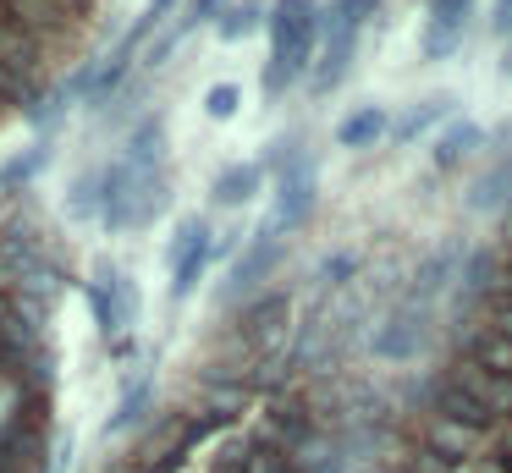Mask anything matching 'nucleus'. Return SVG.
Here are the masks:
<instances>
[{
	"mask_svg": "<svg viewBox=\"0 0 512 473\" xmlns=\"http://www.w3.org/2000/svg\"><path fill=\"white\" fill-rule=\"evenodd\" d=\"M490 275H496V253H490V248L468 253V259H463V275H457V297H463V303L485 297V292H490Z\"/></svg>",
	"mask_w": 512,
	"mask_h": 473,
	"instance_id": "obj_28",
	"label": "nucleus"
},
{
	"mask_svg": "<svg viewBox=\"0 0 512 473\" xmlns=\"http://www.w3.org/2000/svg\"><path fill=\"white\" fill-rule=\"evenodd\" d=\"M485 143V127H474V121H452V127L441 132V143H435V171H452V165H463L468 154Z\"/></svg>",
	"mask_w": 512,
	"mask_h": 473,
	"instance_id": "obj_19",
	"label": "nucleus"
},
{
	"mask_svg": "<svg viewBox=\"0 0 512 473\" xmlns=\"http://www.w3.org/2000/svg\"><path fill=\"white\" fill-rule=\"evenodd\" d=\"M210 242H215L210 237V220H204V215H182L177 231H171V242H166V264L177 270V264H188L193 253H204Z\"/></svg>",
	"mask_w": 512,
	"mask_h": 473,
	"instance_id": "obj_23",
	"label": "nucleus"
},
{
	"mask_svg": "<svg viewBox=\"0 0 512 473\" xmlns=\"http://www.w3.org/2000/svg\"><path fill=\"white\" fill-rule=\"evenodd\" d=\"M276 264H281V231H276V226H259L254 237H248V248L237 253L232 275H226L221 303L232 308V303H243V297H254V292H259V281H265V275L276 270Z\"/></svg>",
	"mask_w": 512,
	"mask_h": 473,
	"instance_id": "obj_4",
	"label": "nucleus"
},
{
	"mask_svg": "<svg viewBox=\"0 0 512 473\" xmlns=\"http://www.w3.org/2000/svg\"><path fill=\"white\" fill-rule=\"evenodd\" d=\"M424 336H430V308L402 303V308H391V319H386V325H375L369 347H375V358L402 363V358H413V352L424 347Z\"/></svg>",
	"mask_w": 512,
	"mask_h": 473,
	"instance_id": "obj_5",
	"label": "nucleus"
},
{
	"mask_svg": "<svg viewBox=\"0 0 512 473\" xmlns=\"http://www.w3.org/2000/svg\"><path fill=\"white\" fill-rule=\"evenodd\" d=\"M446 110H452V99H424V105H413L408 116H402L397 127H391V138H397V143H413L424 127H435V121H441Z\"/></svg>",
	"mask_w": 512,
	"mask_h": 473,
	"instance_id": "obj_30",
	"label": "nucleus"
},
{
	"mask_svg": "<svg viewBox=\"0 0 512 473\" xmlns=\"http://www.w3.org/2000/svg\"><path fill=\"white\" fill-rule=\"evenodd\" d=\"M270 61H265V94H287L298 77L314 72V50H320V0H276L270 6Z\"/></svg>",
	"mask_w": 512,
	"mask_h": 473,
	"instance_id": "obj_1",
	"label": "nucleus"
},
{
	"mask_svg": "<svg viewBox=\"0 0 512 473\" xmlns=\"http://www.w3.org/2000/svg\"><path fill=\"white\" fill-rule=\"evenodd\" d=\"M430 11H468V0H430Z\"/></svg>",
	"mask_w": 512,
	"mask_h": 473,
	"instance_id": "obj_40",
	"label": "nucleus"
},
{
	"mask_svg": "<svg viewBox=\"0 0 512 473\" xmlns=\"http://www.w3.org/2000/svg\"><path fill=\"white\" fill-rule=\"evenodd\" d=\"M314 204H320V165H314V154H298L276 171V215H270V226L298 231L314 215Z\"/></svg>",
	"mask_w": 512,
	"mask_h": 473,
	"instance_id": "obj_3",
	"label": "nucleus"
},
{
	"mask_svg": "<svg viewBox=\"0 0 512 473\" xmlns=\"http://www.w3.org/2000/svg\"><path fill=\"white\" fill-rule=\"evenodd\" d=\"M232 6V0H188V6H182V17H177V39H188L193 28H204V22H221V11Z\"/></svg>",
	"mask_w": 512,
	"mask_h": 473,
	"instance_id": "obj_33",
	"label": "nucleus"
},
{
	"mask_svg": "<svg viewBox=\"0 0 512 473\" xmlns=\"http://www.w3.org/2000/svg\"><path fill=\"white\" fill-rule=\"evenodd\" d=\"M6 11H12V22H23L28 33H61L67 28V6L61 0H6Z\"/></svg>",
	"mask_w": 512,
	"mask_h": 473,
	"instance_id": "obj_21",
	"label": "nucleus"
},
{
	"mask_svg": "<svg viewBox=\"0 0 512 473\" xmlns=\"http://www.w3.org/2000/svg\"><path fill=\"white\" fill-rule=\"evenodd\" d=\"M72 99H78V88H72V83H56L50 94H39V99H34V110H28V121H34V132H39L45 143L56 138V127L67 121Z\"/></svg>",
	"mask_w": 512,
	"mask_h": 473,
	"instance_id": "obj_22",
	"label": "nucleus"
},
{
	"mask_svg": "<svg viewBox=\"0 0 512 473\" xmlns=\"http://www.w3.org/2000/svg\"><path fill=\"white\" fill-rule=\"evenodd\" d=\"M452 380L463 385L468 396H479V402H485L496 418H512V380H507V374H490V369H479V363H468V358H463Z\"/></svg>",
	"mask_w": 512,
	"mask_h": 473,
	"instance_id": "obj_9",
	"label": "nucleus"
},
{
	"mask_svg": "<svg viewBox=\"0 0 512 473\" xmlns=\"http://www.w3.org/2000/svg\"><path fill=\"white\" fill-rule=\"evenodd\" d=\"M490 28H496L501 39L512 33V0H496V11H490Z\"/></svg>",
	"mask_w": 512,
	"mask_h": 473,
	"instance_id": "obj_37",
	"label": "nucleus"
},
{
	"mask_svg": "<svg viewBox=\"0 0 512 473\" xmlns=\"http://www.w3.org/2000/svg\"><path fill=\"white\" fill-rule=\"evenodd\" d=\"M237 110H243V88L237 83H210L204 88V116L210 121H232Z\"/></svg>",
	"mask_w": 512,
	"mask_h": 473,
	"instance_id": "obj_32",
	"label": "nucleus"
},
{
	"mask_svg": "<svg viewBox=\"0 0 512 473\" xmlns=\"http://www.w3.org/2000/svg\"><path fill=\"white\" fill-rule=\"evenodd\" d=\"M89 308H94V325H100V336L116 341V308H111V286H105V275H94V281H89Z\"/></svg>",
	"mask_w": 512,
	"mask_h": 473,
	"instance_id": "obj_34",
	"label": "nucleus"
},
{
	"mask_svg": "<svg viewBox=\"0 0 512 473\" xmlns=\"http://www.w3.org/2000/svg\"><path fill=\"white\" fill-rule=\"evenodd\" d=\"M122 165L138 171V176H155L160 165H166V121L160 116L138 121V127L127 132V143H122Z\"/></svg>",
	"mask_w": 512,
	"mask_h": 473,
	"instance_id": "obj_6",
	"label": "nucleus"
},
{
	"mask_svg": "<svg viewBox=\"0 0 512 473\" xmlns=\"http://www.w3.org/2000/svg\"><path fill=\"white\" fill-rule=\"evenodd\" d=\"M259 182H265V165H226V171L210 182V198L221 209H243L248 198L259 193Z\"/></svg>",
	"mask_w": 512,
	"mask_h": 473,
	"instance_id": "obj_14",
	"label": "nucleus"
},
{
	"mask_svg": "<svg viewBox=\"0 0 512 473\" xmlns=\"http://www.w3.org/2000/svg\"><path fill=\"white\" fill-rule=\"evenodd\" d=\"M512 198V160H496L485 176H479L474 187H468V209H479V215H490V209H501Z\"/></svg>",
	"mask_w": 512,
	"mask_h": 473,
	"instance_id": "obj_24",
	"label": "nucleus"
},
{
	"mask_svg": "<svg viewBox=\"0 0 512 473\" xmlns=\"http://www.w3.org/2000/svg\"><path fill=\"white\" fill-rule=\"evenodd\" d=\"M347 275H358V253H331V259L320 264L325 286H347Z\"/></svg>",
	"mask_w": 512,
	"mask_h": 473,
	"instance_id": "obj_35",
	"label": "nucleus"
},
{
	"mask_svg": "<svg viewBox=\"0 0 512 473\" xmlns=\"http://www.w3.org/2000/svg\"><path fill=\"white\" fill-rule=\"evenodd\" d=\"M435 418H446V424H463V429H474V435H485L490 424H496V413H490L479 396H468L457 380H446V385H435Z\"/></svg>",
	"mask_w": 512,
	"mask_h": 473,
	"instance_id": "obj_7",
	"label": "nucleus"
},
{
	"mask_svg": "<svg viewBox=\"0 0 512 473\" xmlns=\"http://www.w3.org/2000/svg\"><path fill=\"white\" fill-rule=\"evenodd\" d=\"M210 264H215V242L204 253H193L188 264H177V270H171V303H182V297L199 292V281H204V270H210Z\"/></svg>",
	"mask_w": 512,
	"mask_h": 473,
	"instance_id": "obj_31",
	"label": "nucleus"
},
{
	"mask_svg": "<svg viewBox=\"0 0 512 473\" xmlns=\"http://www.w3.org/2000/svg\"><path fill=\"white\" fill-rule=\"evenodd\" d=\"M45 160H50V143H45V138L28 143L23 154H12V160L0 165V193H6V198H12V193H28V182L45 171Z\"/></svg>",
	"mask_w": 512,
	"mask_h": 473,
	"instance_id": "obj_18",
	"label": "nucleus"
},
{
	"mask_svg": "<svg viewBox=\"0 0 512 473\" xmlns=\"http://www.w3.org/2000/svg\"><path fill=\"white\" fill-rule=\"evenodd\" d=\"M171 11H177V0H149V6H144V17H149V22H155V28H160V22L171 17Z\"/></svg>",
	"mask_w": 512,
	"mask_h": 473,
	"instance_id": "obj_38",
	"label": "nucleus"
},
{
	"mask_svg": "<svg viewBox=\"0 0 512 473\" xmlns=\"http://www.w3.org/2000/svg\"><path fill=\"white\" fill-rule=\"evenodd\" d=\"M424 446H430L441 462H452V468H457V462H468V451H474V429L435 418V424H430V435H424Z\"/></svg>",
	"mask_w": 512,
	"mask_h": 473,
	"instance_id": "obj_25",
	"label": "nucleus"
},
{
	"mask_svg": "<svg viewBox=\"0 0 512 473\" xmlns=\"http://www.w3.org/2000/svg\"><path fill=\"white\" fill-rule=\"evenodd\" d=\"M276 319H287V292H265L243 308V336H270Z\"/></svg>",
	"mask_w": 512,
	"mask_h": 473,
	"instance_id": "obj_29",
	"label": "nucleus"
},
{
	"mask_svg": "<svg viewBox=\"0 0 512 473\" xmlns=\"http://www.w3.org/2000/svg\"><path fill=\"white\" fill-rule=\"evenodd\" d=\"M105 182H111V193H105V231H144L149 220L160 215V209L171 204V182H166V171H155V176H138V171H127L122 160L116 165H105Z\"/></svg>",
	"mask_w": 512,
	"mask_h": 473,
	"instance_id": "obj_2",
	"label": "nucleus"
},
{
	"mask_svg": "<svg viewBox=\"0 0 512 473\" xmlns=\"http://www.w3.org/2000/svg\"><path fill=\"white\" fill-rule=\"evenodd\" d=\"M369 17H380V0H331L320 6V39H358Z\"/></svg>",
	"mask_w": 512,
	"mask_h": 473,
	"instance_id": "obj_11",
	"label": "nucleus"
},
{
	"mask_svg": "<svg viewBox=\"0 0 512 473\" xmlns=\"http://www.w3.org/2000/svg\"><path fill=\"white\" fill-rule=\"evenodd\" d=\"M413 473H457V468H452V462H441L430 446H419V457H413Z\"/></svg>",
	"mask_w": 512,
	"mask_h": 473,
	"instance_id": "obj_36",
	"label": "nucleus"
},
{
	"mask_svg": "<svg viewBox=\"0 0 512 473\" xmlns=\"http://www.w3.org/2000/svg\"><path fill=\"white\" fill-rule=\"evenodd\" d=\"M259 435H265L270 446H281V451H292V457H298V451L314 440V418H309V407H303V402H276Z\"/></svg>",
	"mask_w": 512,
	"mask_h": 473,
	"instance_id": "obj_8",
	"label": "nucleus"
},
{
	"mask_svg": "<svg viewBox=\"0 0 512 473\" xmlns=\"http://www.w3.org/2000/svg\"><path fill=\"white\" fill-rule=\"evenodd\" d=\"M105 193H111V182H105V165H94V171H78L67 187V215L72 220H100L105 215Z\"/></svg>",
	"mask_w": 512,
	"mask_h": 473,
	"instance_id": "obj_13",
	"label": "nucleus"
},
{
	"mask_svg": "<svg viewBox=\"0 0 512 473\" xmlns=\"http://www.w3.org/2000/svg\"><path fill=\"white\" fill-rule=\"evenodd\" d=\"M0 66L17 77L39 72V39L23 28V22H0Z\"/></svg>",
	"mask_w": 512,
	"mask_h": 473,
	"instance_id": "obj_15",
	"label": "nucleus"
},
{
	"mask_svg": "<svg viewBox=\"0 0 512 473\" xmlns=\"http://www.w3.org/2000/svg\"><path fill=\"white\" fill-rule=\"evenodd\" d=\"M386 127H391V116L380 105H364V110H353V116L336 127V143L342 149H369L375 138H386Z\"/></svg>",
	"mask_w": 512,
	"mask_h": 473,
	"instance_id": "obj_20",
	"label": "nucleus"
},
{
	"mask_svg": "<svg viewBox=\"0 0 512 473\" xmlns=\"http://www.w3.org/2000/svg\"><path fill=\"white\" fill-rule=\"evenodd\" d=\"M457 264H463V248H457V242H446V248H435L430 259L419 264V275H413V286H408V297H402V303H430L435 292H446V281H452V270Z\"/></svg>",
	"mask_w": 512,
	"mask_h": 473,
	"instance_id": "obj_10",
	"label": "nucleus"
},
{
	"mask_svg": "<svg viewBox=\"0 0 512 473\" xmlns=\"http://www.w3.org/2000/svg\"><path fill=\"white\" fill-rule=\"evenodd\" d=\"M501 66H507V77H512V55H507V61H501Z\"/></svg>",
	"mask_w": 512,
	"mask_h": 473,
	"instance_id": "obj_41",
	"label": "nucleus"
},
{
	"mask_svg": "<svg viewBox=\"0 0 512 473\" xmlns=\"http://www.w3.org/2000/svg\"><path fill=\"white\" fill-rule=\"evenodd\" d=\"M265 22H270V6H265V0H237V6L221 11L215 33H221V44H243V39H254Z\"/></svg>",
	"mask_w": 512,
	"mask_h": 473,
	"instance_id": "obj_17",
	"label": "nucleus"
},
{
	"mask_svg": "<svg viewBox=\"0 0 512 473\" xmlns=\"http://www.w3.org/2000/svg\"><path fill=\"white\" fill-rule=\"evenodd\" d=\"M463 33H468V11H430V22H424V55L446 61L463 44Z\"/></svg>",
	"mask_w": 512,
	"mask_h": 473,
	"instance_id": "obj_16",
	"label": "nucleus"
},
{
	"mask_svg": "<svg viewBox=\"0 0 512 473\" xmlns=\"http://www.w3.org/2000/svg\"><path fill=\"white\" fill-rule=\"evenodd\" d=\"M149 402H155V380L144 374L138 385H127V391H122V402H116V413H111V424H105V435H122V429L144 424Z\"/></svg>",
	"mask_w": 512,
	"mask_h": 473,
	"instance_id": "obj_26",
	"label": "nucleus"
},
{
	"mask_svg": "<svg viewBox=\"0 0 512 473\" xmlns=\"http://www.w3.org/2000/svg\"><path fill=\"white\" fill-rule=\"evenodd\" d=\"M105 286H111V308H116V336H127V330L138 325V286L127 281L122 270H111V264H100Z\"/></svg>",
	"mask_w": 512,
	"mask_h": 473,
	"instance_id": "obj_27",
	"label": "nucleus"
},
{
	"mask_svg": "<svg viewBox=\"0 0 512 473\" xmlns=\"http://www.w3.org/2000/svg\"><path fill=\"white\" fill-rule=\"evenodd\" d=\"M12 314H17V297H12V292H0V325H6Z\"/></svg>",
	"mask_w": 512,
	"mask_h": 473,
	"instance_id": "obj_39",
	"label": "nucleus"
},
{
	"mask_svg": "<svg viewBox=\"0 0 512 473\" xmlns=\"http://www.w3.org/2000/svg\"><path fill=\"white\" fill-rule=\"evenodd\" d=\"M353 55H358V39H325L320 44V61H314V72H309V94H320V99L331 94V88L347 77Z\"/></svg>",
	"mask_w": 512,
	"mask_h": 473,
	"instance_id": "obj_12",
	"label": "nucleus"
}]
</instances>
